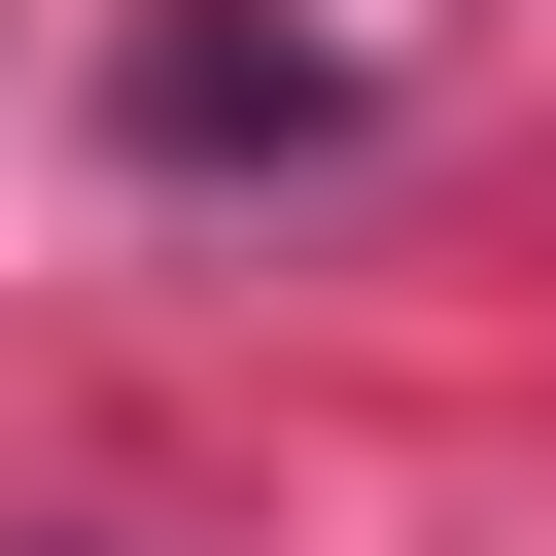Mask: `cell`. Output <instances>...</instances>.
Masks as SVG:
<instances>
[{"label": "cell", "mask_w": 556, "mask_h": 556, "mask_svg": "<svg viewBox=\"0 0 556 556\" xmlns=\"http://www.w3.org/2000/svg\"><path fill=\"white\" fill-rule=\"evenodd\" d=\"M139 139L243 174V139H348V70H313V35H139Z\"/></svg>", "instance_id": "obj_1"}]
</instances>
